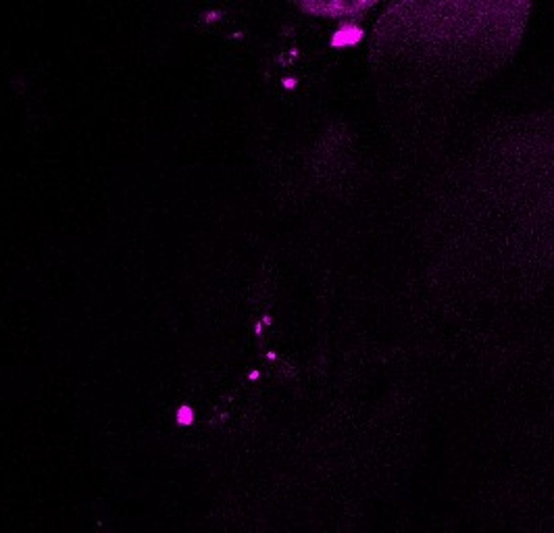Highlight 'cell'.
Here are the masks:
<instances>
[{"label": "cell", "mask_w": 554, "mask_h": 533, "mask_svg": "<svg viewBox=\"0 0 554 533\" xmlns=\"http://www.w3.org/2000/svg\"><path fill=\"white\" fill-rule=\"evenodd\" d=\"M175 421H177V425H192L194 423V408L188 406V404H182L180 408H177L175 412Z\"/></svg>", "instance_id": "cell-1"}]
</instances>
